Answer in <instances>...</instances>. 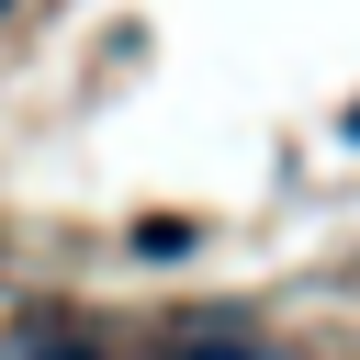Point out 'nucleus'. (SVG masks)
I'll return each instance as SVG.
<instances>
[{
  "label": "nucleus",
  "instance_id": "f257e3e1",
  "mask_svg": "<svg viewBox=\"0 0 360 360\" xmlns=\"http://www.w3.org/2000/svg\"><path fill=\"white\" fill-rule=\"evenodd\" d=\"M135 248H146V259H191V225H180V214H146Z\"/></svg>",
  "mask_w": 360,
  "mask_h": 360
},
{
  "label": "nucleus",
  "instance_id": "f03ea898",
  "mask_svg": "<svg viewBox=\"0 0 360 360\" xmlns=\"http://www.w3.org/2000/svg\"><path fill=\"white\" fill-rule=\"evenodd\" d=\"M169 360H270V349H259V338H180Z\"/></svg>",
  "mask_w": 360,
  "mask_h": 360
},
{
  "label": "nucleus",
  "instance_id": "7ed1b4c3",
  "mask_svg": "<svg viewBox=\"0 0 360 360\" xmlns=\"http://www.w3.org/2000/svg\"><path fill=\"white\" fill-rule=\"evenodd\" d=\"M22 360H101V349H90V338H68V349H22Z\"/></svg>",
  "mask_w": 360,
  "mask_h": 360
}]
</instances>
